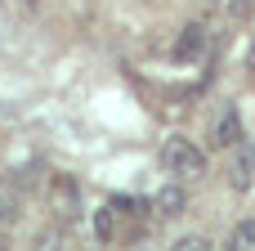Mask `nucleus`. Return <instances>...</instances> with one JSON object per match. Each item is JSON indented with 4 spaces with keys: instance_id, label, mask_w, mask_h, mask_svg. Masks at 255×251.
Wrapping results in <instances>:
<instances>
[{
    "instance_id": "f257e3e1",
    "label": "nucleus",
    "mask_w": 255,
    "mask_h": 251,
    "mask_svg": "<svg viewBox=\"0 0 255 251\" xmlns=\"http://www.w3.org/2000/svg\"><path fill=\"white\" fill-rule=\"evenodd\" d=\"M161 171L170 180H179V184H202L206 171H211V157H206V148H197V139L170 135L161 144Z\"/></svg>"
},
{
    "instance_id": "f03ea898",
    "label": "nucleus",
    "mask_w": 255,
    "mask_h": 251,
    "mask_svg": "<svg viewBox=\"0 0 255 251\" xmlns=\"http://www.w3.org/2000/svg\"><path fill=\"white\" fill-rule=\"evenodd\" d=\"M206 54H211V27H206V22L179 27V36H175V58H179V63H202Z\"/></svg>"
},
{
    "instance_id": "7ed1b4c3",
    "label": "nucleus",
    "mask_w": 255,
    "mask_h": 251,
    "mask_svg": "<svg viewBox=\"0 0 255 251\" xmlns=\"http://www.w3.org/2000/svg\"><path fill=\"white\" fill-rule=\"evenodd\" d=\"M211 148H220V153H229L238 139H242V112L233 108V103H224L220 112H215V121H211Z\"/></svg>"
},
{
    "instance_id": "20e7f679",
    "label": "nucleus",
    "mask_w": 255,
    "mask_h": 251,
    "mask_svg": "<svg viewBox=\"0 0 255 251\" xmlns=\"http://www.w3.org/2000/svg\"><path fill=\"white\" fill-rule=\"evenodd\" d=\"M229 153H233V157H229V189H233V193H247L255 184V148L238 139Z\"/></svg>"
},
{
    "instance_id": "39448f33",
    "label": "nucleus",
    "mask_w": 255,
    "mask_h": 251,
    "mask_svg": "<svg viewBox=\"0 0 255 251\" xmlns=\"http://www.w3.org/2000/svg\"><path fill=\"white\" fill-rule=\"evenodd\" d=\"M184 211H188V184L170 180V184H161V189L152 193V216H157V220H179Z\"/></svg>"
},
{
    "instance_id": "423d86ee",
    "label": "nucleus",
    "mask_w": 255,
    "mask_h": 251,
    "mask_svg": "<svg viewBox=\"0 0 255 251\" xmlns=\"http://www.w3.org/2000/svg\"><path fill=\"white\" fill-rule=\"evenodd\" d=\"M63 247H67V229L54 225V220L40 225V229L31 234V251H63Z\"/></svg>"
},
{
    "instance_id": "0eeeda50",
    "label": "nucleus",
    "mask_w": 255,
    "mask_h": 251,
    "mask_svg": "<svg viewBox=\"0 0 255 251\" xmlns=\"http://www.w3.org/2000/svg\"><path fill=\"white\" fill-rule=\"evenodd\" d=\"M18 216H22V193L13 184H0V229H9Z\"/></svg>"
},
{
    "instance_id": "6e6552de",
    "label": "nucleus",
    "mask_w": 255,
    "mask_h": 251,
    "mask_svg": "<svg viewBox=\"0 0 255 251\" xmlns=\"http://www.w3.org/2000/svg\"><path fill=\"white\" fill-rule=\"evenodd\" d=\"M229 251H255V220H238V225H233Z\"/></svg>"
},
{
    "instance_id": "1a4fd4ad",
    "label": "nucleus",
    "mask_w": 255,
    "mask_h": 251,
    "mask_svg": "<svg viewBox=\"0 0 255 251\" xmlns=\"http://www.w3.org/2000/svg\"><path fill=\"white\" fill-rule=\"evenodd\" d=\"M170 251H211V238L206 234H184V238H175Z\"/></svg>"
},
{
    "instance_id": "9d476101",
    "label": "nucleus",
    "mask_w": 255,
    "mask_h": 251,
    "mask_svg": "<svg viewBox=\"0 0 255 251\" xmlns=\"http://www.w3.org/2000/svg\"><path fill=\"white\" fill-rule=\"evenodd\" d=\"M247 72H255V36H251V49H247Z\"/></svg>"
},
{
    "instance_id": "9b49d317",
    "label": "nucleus",
    "mask_w": 255,
    "mask_h": 251,
    "mask_svg": "<svg viewBox=\"0 0 255 251\" xmlns=\"http://www.w3.org/2000/svg\"><path fill=\"white\" fill-rule=\"evenodd\" d=\"M0 251H9V243H4V229H0Z\"/></svg>"
}]
</instances>
